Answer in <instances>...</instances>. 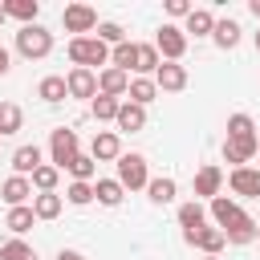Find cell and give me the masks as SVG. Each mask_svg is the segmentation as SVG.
Instances as JSON below:
<instances>
[{
    "label": "cell",
    "instance_id": "obj_15",
    "mask_svg": "<svg viewBox=\"0 0 260 260\" xmlns=\"http://www.w3.org/2000/svg\"><path fill=\"white\" fill-rule=\"evenodd\" d=\"M183 240H187L191 248H199L203 256H219V252H223V244H228V240H223V232H219L215 223H207V228H199V232H191V236H183Z\"/></svg>",
    "mask_w": 260,
    "mask_h": 260
},
{
    "label": "cell",
    "instance_id": "obj_19",
    "mask_svg": "<svg viewBox=\"0 0 260 260\" xmlns=\"http://www.w3.org/2000/svg\"><path fill=\"white\" fill-rule=\"evenodd\" d=\"M114 126L126 130V134H138V130L146 126V106H134V102L122 98V110H118V122H114Z\"/></svg>",
    "mask_w": 260,
    "mask_h": 260
},
{
    "label": "cell",
    "instance_id": "obj_37",
    "mask_svg": "<svg viewBox=\"0 0 260 260\" xmlns=\"http://www.w3.org/2000/svg\"><path fill=\"white\" fill-rule=\"evenodd\" d=\"M98 195H93V183H69L65 187V203H73V207H89Z\"/></svg>",
    "mask_w": 260,
    "mask_h": 260
},
{
    "label": "cell",
    "instance_id": "obj_39",
    "mask_svg": "<svg viewBox=\"0 0 260 260\" xmlns=\"http://www.w3.org/2000/svg\"><path fill=\"white\" fill-rule=\"evenodd\" d=\"M191 12H195V4H187V0H167V16H175V20L183 16V20H187Z\"/></svg>",
    "mask_w": 260,
    "mask_h": 260
},
{
    "label": "cell",
    "instance_id": "obj_2",
    "mask_svg": "<svg viewBox=\"0 0 260 260\" xmlns=\"http://www.w3.org/2000/svg\"><path fill=\"white\" fill-rule=\"evenodd\" d=\"M16 53L24 57V61H45L49 53H53V32L37 20V24H24L20 32H16Z\"/></svg>",
    "mask_w": 260,
    "mask_h": 260
},
{
    "label": "cell",
    "instance_id": "obj_28",
    "mask_svg": "<svg viewBox=\"0 0 260 260\" xmlns=\"http://www.w3.org/2000/svg\"><path fill=\"white\" fill-rule=\"evenodd\" d=\"M32 223H37V215H32V203H24V207H8V215H4V228H8L12 236H24Z\"/></svg>",
    "mask_w": 260,
    "mask_h": 260
},
{
    "label": "cell",
    "instance_id": "obj_12",
    "mask_svg": "<svg viewBox=\"0 0 260 260\" xmlns=\"http://www.w3.org/2000/svg\"><path fill=\"white\" fill-rule=\"evenodd\" d=\"M0 199H4L8 207H24V203H32V179H24V175H8V179L0 183Z\"/></svg>",
    "mask_w": 260,
    "mask_h": 260
},
{
    "label": "cell",
    "instance_id": "obj_35",
    "mask_svg": "<svg viewBox=\"0 0 260 260\" xmlns=\"http://www.w3.org/2000/svg\"><path fill=\"white\" fill-rule=\"evenodd\" d=\"M0 260H37L32 244H24L20 236H12L8 244H0Z\"/></svg>",
    "mask_w": 260,
    "mask_h": 260
},
{
    "label": "cell",
    "instance_id": "obj_25",
    "mask_svg": "<svg viewBox=\"0 0 260 260\" xmlns=\"http://www.w3.org/2000/svg\"><path fill=\"white\" fill-rule=\"evenodd\" d=\"M93 195H98L102 207H118V203L126 199V187H122L118 179H93Z\"/></svg>",
    "mask_w": 260,
    "mask_h": 260
},
{
    "label": "cell",
    "instance_id": "obj_33",
    "mask_svg": "<svg viewBox=\"0 0 260 260\" xmlns=\"http://www.w3.org/2000/svg\"><path fill=\"white\" fill-rule=\"evenodd\" d=\"M65 171L73 175V183H93V175H98V158H93V154H77Z\"/></svg>",
    "mask_w": 260,
    "mask_h": 260
},
{
    "label": "cell",
    "instance_id": "obj_47",
    "mask_svg": "<svg viewBox=\"0 0 260 260\" xmlns=\"http://www.w3.org/2000/svg\"><path fill=\"white\" fill-rule=\"evenodd\" d=\"M256 158H260V154H256Z\"/></svg>",
    "mask_w": 260,
    "mask_h": 260
},
{
    "label": "cell",
    "instance_id": "obj_4",
    "mask_svg": "<svg viewBox=\"0 0 260 260\" xmlns=\"http://www.w3.org/2000/svg\"><path fill=\"white\" fill-rule=\"evenodd\" d=\"M77 154H81V150H77V130L57 126V130L49 134V162H53L57 171H65V167H69Z\"/></svg>",
    "mask_w": 260,
    "mask_h": 260
},
{
    "label": "cell",
    "instance_id": "obj_42",
    "mask_svg": "<svg viewBox=\"0 0 260 260\" xmlns=\"http://www.w3.org/2000/svg\"><path fill=\"white\" fill-rule=\"evenodd\" d=\"M248 12H252V16L260 20V0H248Z\"/></svg>",
    "mask_w": 260,
    "mask_h": 260
},
{
    "label": "cell",
    "instance_id": "obj_8",
    "mask_svg": "<svg viewBox=\"0 0 260 260\" xmlns=\"http://www.w3.org/2000/svg\"><path fill=\"white\" fill-rule=\"evenodd\" d=\"M256 154H260V138H223V162H232V171L248 167Z\"/></svg>",
    "mask_w": 260,
    "mask_h": 260
},
{
    "label": "cell",
    "instance_id": "obj_43",
    "mask_svg": "<svg viewBox=\"0 0 260 260\" xmlns=\"http://www.w3.org/2000/svg\"><path fill=\"white\" fill-rule=\"evenodd\" d=\"M4 20H8V12H4V4H0V24H4Z\"/></svg>",
    "mask_w": 260,
    "mask_h": 260
},
{
    "label": "cell",
    "instance_id": "obj_13",
    "mask_svg": "<svg viewBox=\"0 0 260 260\" xmlns=\"http://www.w3.org/2000/svg\"><path fill=\"white\" fill-rule=\"evenodd\" d=\"M65 85H69V98H85V102L98 98V73L93 69H69Z\"/></svg>",
    "mask_w": 260,
    "mask_h": 260
},
{
    "label": "cell",
    "instance_id": "obj_20",
    "mask_svg": "<svg viewBox=\"0 0 260 260\" xmlns=\"http://www.w3.org/2000/svg\"><path fill=\"white\" fill-rule=\"evenodd\" d=\"M240 37H244V28H240V20H232V16H223V20H215V32H211V41L228 53V49H236L240 45Z\"/></svg>",
    "mask_w": 260,
    "mask_h": 260
},
{
    "label": "cell",
    "instance_id": "obj_38",
    "mask_svg": "<svg viewBox=\"0 0 260 260\" xmlns=\"http://www.w3.org/2000/svg\"><path fill=\"white\" fill-rule=\"evenodd\" d=\"M98 41H106V45L114 49V45H122V41H126V28H122L118 20H102V24H98Z\"/></svg>",
    "mask_w": 260,
    "mask_h": 260
},
{
    "label": "cell",
    "instance_id": "obj_31",
    "mask_svg": "<svg viewBox=\"0 0 260 260\" xmlns=\"http://www.w3.org/2000/svg\"><path fill=\"white\" fill-rule=\"evenodd\" d=\"M118 110H122V98H110V93H98L89 102V114L98 122H118Z\"/></svg>",
    "mask_w": 260,
    "mask_h": 260
},
{
    "label": "cell",
    "instance_id": "obj_23",
    "mask_svg": "<svg viewBox=\"0 0 260 260\" xmlns=\"http://www.w3.org/2000/svg\"><path fill=\"white\" fill-rule=\"evenodd\" d=\"M37 98H41V102H49V106L65 102V98H69V85H65V77H57V73L41 77V85H37Z\"/></svg>",
    "mask_w": 260,
    "mask_h": 260
},
{
    "label": "cell",
    "instance_id": "obj_6",
    "mask_svg": "<svg viewBox=\"0 0 260 260\" xmlns=\"http://www.w3.org/2000/svg\"><path fill=\"white\" fill-rule=\"evenodd\" d=\"M61 24H65V32L85 37V32H93L102 20H98V8H89V4H65V8H61Z\"/></svg>",
    "mask_w": 260,
    "mask_h": 260
},
{
    "label": "cell",
    "instance_id": "obj_9",
    "mask_svg": "<svg viewBox=\"0 0 260 260\" xmlns=\"http://www.w3.org/2000/svg\"><path fill=\"white\" fill-rule=\"evenodd\" d=\"M228 187L240 199H260V167H236L228 175Z\"/></svg>",
    "mask_w": 260,
    "mask_h": 260
},
{
    "label": "cell",
    "instance_id": "obj_32",
    "mask_svg": "<svg viewBox=\"0 0 260 260\" xmlns=\"http://www.w3.org/2000/svg\"><path fill=\"white\" fill-rule=\"evenodd\" d=\"M20 126H24V110L16 102H0V138L4 134H16Z\"/></svg>",
    "mask_w": 260,
    "mask_h": 260
},
{
    "label": "cell",
    "instance_id": "obj_3",
    "mask_svg": "<svg viewBox=\"0 0 260 260\" xmlns=\"http://www.w3.org/2000/svg\"><path fill=\"white\" fill-rule=\"evenodd\" d=\"M126 191H146V183H150V171H146V154H138V150H122V158H118V175H114Z\"/></svg>",
    "mask_w": 260,
    "mask_h": 260
},
{
    "label": "cell",
    "instance_id": "obj_44",
    "mask_svg": "<svg viewBox=\"0 0 260 260\" xmlns=\"http://www.w3.org/2000/svg\"><path fill=\"white\" fill-rule=\"evenodd\" d=\"M252 41H256V53H260V32H256V37H252Z\"/></svg>",
    "mask_w": 260,
    "mask_h": 260
},
{
    "label": "cell",
    "instance_id": "obj_30",
    "mask_svg": "<svg viewBox=\"0 0 260 260\" xmlns=\"http://www.w3.org/2000/svg\"><path fill=\"white\" fill-rule=\"evenodd\" d=\"M158 65H162V57H158L154 41H150V45H138V61H134V73H138V77H154V73H158Z\"/></svg>",
    "mask_w": 260,
    "mask_h": 260
},
{
    "label": "cell",
    "instance_id": "obj_10",
    "mask_svg": "<svg viewBox=\"0 0 260 260\" xmlns=\"http://www.w3.org/2000/svg\"><path fill=\"white\" fill-rule=\"evenodd\" d=\"M154 85H158V93H179V89H187V65H183V61H162L158 73H154Z\"/></svg>",
    "mask_w": 260,
    "mask_h": 260
},
{
    "label": "cell",
    "instance_id": "obj_40",
    "mask_svg": "<svg viewBox=\"0 0 260 260\" xmlns=\"http://www.w3.org/2000/svg\"><path fill=\"white\" fill-rule=\"evenodd\" d=\"M57 260H89V256H85V252H77V248H61V252H57Z\"/></svg>",
    "mask_w": 260,
    "mask_h": 260
},
{
    "label": "cell",
    "instance_id": "obj_34",
    "mask_svg": "<svg viewBox=\"0 0 260 260\" xmlns=\"http://www.w3.org/2000/svg\"><path fill=\"white\" fill-rule=\"evenodd\" d=\"M57 183H61V171H57L53 162H45V167H37V171H32V191H37V195L57 191Z\"/></svg>",
    "mask_w": 260,
    "mask_h": 260
},
{
    "label": "cell",
    "instance_id": "obj_27",
    "mask_svg": "<svg viewBox=\"0 0 260 260\" xmlns=\"http://www.w3.org/2000/svg\"><path fill=\"white\" fill-rule=\"evenodd\" d=\"M61 207H65V199H61L57 191L32 195V215H37V219H57V215H61Z\"/></svg>",
    "mask_w": 260,
    "mask_h": 260
},
{
    "label": "cell",
    "instance_id": "obj_21",
    "mask_svg": "<svg viewBox=\"0 0 260 260\" xmlns=\"http://www.w3.org/2000/svg\"><path fill=\"white\" fill-rule=\"evenodd\" d=\"M146 195H150V203L167 207V203H175V195H179V183H175L171 175H158V179H150V183H146Z\"/></svg>",
    "mask_w": 260,
    "mask_h": 260
},
{
    "label": "cell",
    "instance_id": "obj_36",
    "mask_svg": "<svg viewBox=\"0 0 260 260\" xmlns=\"http://www.w3.org/2000/svg\"><path fill=\"white\" fill-rule=\"evenodd\" d=\"M228 138H256L252 114H232V118H228Z\"/></svg>",
    "mask_w": 260,
    "mask_h": 260
},
{
    "label": "cell",
    "instance_id": "obj_17",
    "mask_svg": "<svg viewBox=\"0 0 260 260\" xmlns=\"http://www.w3.org/2000/svg\"><path fill=\"white\" fill-rule=\"evenodd\" d=\"M126 89H130V73H122V69H114V65H106V69L98 73V93L126 98Z\"/></svg>",
    "mask_w": 260,
    "mask_h": 260
},
{
    "label": "cell",
    "instance_id": "obj_26",
    "mask_svg": "<svg viewBox=\"0 0 260 260\" xmlns=\"http://www.w3.org/2000/svg\"><path fill=\"white\" fill-rule=\"evenodd\" d=\"M134 61H138V41H122L110 49V65L122 69V73H134Z\"/></svg>",
    "mask_w": 260,
    "mask_h": 260
},
{
    "label": "cell",
    "instance_id": "obj_46",
    "mask_svg": "<svg viewBox=\"0 0 260 260\" xmlns=\"http://www.w3.org/2000/svg\"><path fill=\"white\" fill-rule=\"evenodd\" d=\"M256 240H260V223H256Z\"/></svg>",
    "mask_w": 260,
    "mask_h": 260
},
{
    "label": "cell",
    "instance_id": "obj_5",
    "mask_svg": "<svg viewBox=\"0 0 260 260\" xmlns=\"http://www.w3.org/2000/svg\"><path fill=\"white\" fill-rule=\"evenodd\" d=\"M154 49H158L162 61H183V53H187V32L167 20V24H158V32H154Z\"/></svg>",
    "mask_w": 260,
    "mask_h": 260
},
{
    "label": "cell",
    "instance_id": "obj_14",
    "mask_svg": "<svg viewBox=\"0 0 260 260\" xmlns=\"http://www.w3.org/2000/svg\"><path fill=\"white\" fill-rule=\"evenodd\" d=\"M219 187H223V171H219L215 162H203V167L195 171V195L211 203V199L219 195Z\"/></svg>",
    "mask_w": 260,
    "mask_h": 260
},
{
    "label": "cell",
    "instance_id": "obj_41",
    "mask_svg": "<svg viewBox=\"0 0 260 260\" xmlns=\"http://www.w3.org/2000/svg\"><path fill=\"white\" fill-rule=\"evenodd\" d=\"M8 69H12V53H8V49H4V45H0V77H4V73H8Z\"/></svg>",
    "mask_w": 260,
    "mask_h": 260
},
{
    "label": "cell",
    "instance_id": "obj_45",
    "mask_svg": "<svg viewBox=\"0 0 260 260\" xmlns=\"http://www.w3.org/2000/svg\"><path fill=\"white\" fill-rule=\"evenodd\" d=\"M203 260H219V256H203Z\"/></svg>",
    "mask_w": 260,
    "mask_h": 260
},
{
    "label": "cell",
    "instance_id": "obj_7",
    "mask_svg": "<svg viewBox=\"0 0 260 260\" xmlns=\"http://www.w3.org/2000/svg\"><path fill=\"white\" fill-rule=\"evenodd\" d=\"M207 215H211V223H215L219 232H232L240 219H248V211H244L236 199H228V195H215V199L207 203Z\"/></svg>",
    "mask_w": 260,
    "mask_h": 260
},
{
    "label": "cell",
    "instance_id": "obj_16",
    "mask_svg": "<svg viewBox=\"0 0 260 260\" xmlns=\"http://www.w3.org/2000/svg\"><path fill=\"white\" fill-rule=\"evenodd\" d=\"M37 167H45V154H41V146H37V142H24V146H16V150H12V171H16V175L32 179V171H37Z\"/></svg>",
    "mask_w": 260,
    "mask_h": 260
},
{
    "label": "cell",
    "instance_id": "obj_18",
    "mask_svg": "<svg viewBox=\"0 0 260 260\" xmlns=\"http://www.w3.org/2000/svg\"><path fill=\"white\" fill-rule=\"evenodd\" d=\"M179 228H183V236H191V232L207 228V207H203L199 199H191V203H179Z\"/></svg>",
    "mask_w": 260,
    "mask_h": 260
},
{
    "label": "cell",
    "instance_id": "obj_1",
    "mask_svg": "<svg viewBox=\"0 0 260 260\" xmlns=\"http://www.w3.org/2000/svg\"><path fill=\"white\" fill-rule=\"evenodd\" d=\"M69 61H73V69H93L98 65V73H102L110 65V45L98 41V37H69Z\"/></svg>",
    "mask_w": 260,
    "mask_h": 260
},
{
    "label": "cell",
    "instance_id": "obj_22",
    "mask_svg": "<svg viewBox=\"0 0 260 260\" xmlns=\"http://www.w3.org/2000/svg\"><path fill=\"white\" fill-rule=\"evenodd\" d=\"M183 32H187V41H191V37H211V32H215V16H211V8H195V12L187 16Z\"/></svg>",
    "mask_w": 260,
    "mask_h": 260
},
{
    "label": "cell",
    "instance_id": "obj_11",
    "mask_svg": "<svg viewBox=\"0 0 260 260\" xmlns=\"http://www.w3.org/2000/svg\"><path fill=\"white\" fill-rule=\"evenodd\" d=\"M89 154H93L98 162H118V158H122V138H118V130H98L93 142H89Z\"/></svg>",
    "mask_w": 260,
    "mask_h": 260
},
{
    "label": "cell",
    "instance_id": "obj_29",
    "mask_svg": "<svg viewBox=\"0 0 260 260\" xmlns=\"http://www.w3.org/2000/svg\"><path fill=\"white\" fill-rule=\"evenodd\" d=\"M4 12H8L12 20H20V28H24V24H37L41 4H37V0H8V4H4Z\"/></svg>",
    "mask_w": 260,
    "mask_h": 260
},
{
    "label": "cell",
    "instance_id": "obj_24",
    "mask_svg": "<svg viewBox=\"0 0 260 260\" xmlns=\"http://www.w3.org/2000/svg\"><path fill=\"white\" fill-rule=\"evenodd\" d=\"M154 98H158V85H154V77H130L126 102H134V106H150Z\"/></svg>",
    "mask_w": 260,
    "mask_h": 260
}]
</instances>
